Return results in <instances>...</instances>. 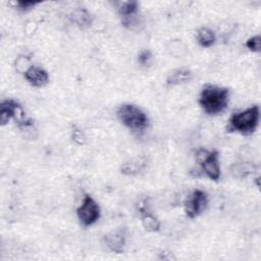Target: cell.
<instances>
[{
	"label": "cell",
	"mask_w": 261,
	"mask_h": 261,
	"mask_svg": "<svg viewBox=\"0 0 261 261\" xmlns=\"http://www.w3.org/2000/svg\"><path fill=\"white\" fill-rule=\"evenodd\" d=\"M228 97V89L215 85H206L200 93L199 104L207 114L214 115L226 108Z\"/></svg>",
	"instance_id": "cell-1"
},
{
	"label": "cell",
	"mask_w": 261,
	"mask_h": 261,
	"mask_svg": "<svg viewBox=\"0 0 261 261\" xmlns=\"http://www.w3.org/2000/svg\"><path fill=\"white\" fill-rule=\"evenodd\" d=\"M260 109L254 105L246 110L233 113L228 121V130L238 132L243 135H250L255 132L259 123Z\"/></svg>",
	"instance_id": "cell-2"
},
{
	"label": "cell",
	"mask_w": 261,
	"mask_h": 261,
	"mask_svg": "<svg viewBox=\"0 0 261 261\" xmlns=\"http://www.w3.org/2000/svg\"><path fill=\"white\" fill-rule=\"evenodd\" d=\"M116 114L122 124L133 130H143L147 127L149 122L146 113L133 104H123L119 106Z\"/></svg>",
	"instance_id": "cell-3"
},
{
	"label": "cell",
	"mask_w": 261,
	"mask_h": 261,
	"mask_svg": "<svg viewBox=\"0 0 261 261\" xmlns=\"http://www.w3.org/2000/svg\"><path fill=\"white\" fill-rule=\"evenodd\" d=\"M196 161L202 168V171L212 180H218L220 177L219 155L217 151H208L200 149L196 153Z\"/></svg>",
	"instance_id": "cell-4"
},
{
	"label": "cell",
	"mask_w": 261,
	"mask_h": 261,
	"mask_svg": "<svg viewBox=\"0 0 261 261\" xmlns=\"http://www.w3.org/2000/svg\"><path fill=\"white\" fill-rule=\"evenodd\" d=\"M76 215L84 226H90L100 218V207L91 196L86 195L76 209Z\"/></svg>",
	"instance_id": "cell-5"
},
{
	"label": "cell",
	"mask_w": 261,
	"mask_h": 261,
	"mask_svg": "<svg viewBox=\"0 0 261 261\" xmlns=\"http://www.w3.org/2000/svg\"><path fill=\"white\" fill-rule=\"evenodd\" d=\"M12 118L17 119L21 123L22 126L32 122L31 120H28L24 118V113H23L20 105L16 101H14L12 99L2 101V103L0 105L1 125H5Z\"/></svg>",
	"instance_id": "cell-6"
},
{
	"label": "cell",
	"mask_w": 261,
	"mask_h": 261,
	"mask_svg": "<svg viewBox=\"0 0 261 261\" xmlns=\"http://www.w3.org/2000/svg\"><path fill=\"white\" fill-rule=\"evenodd\" d=\"M208 204L207 194L202 190L194 191L185 204V212L189 218H195L201 214Z\"/></svg>",
	"instance_id": "cell-7"
},
{
	"label": "cell",
	"mask_w": 261,
	"mask_h": 261,
	"mask_svg": "<svg viewBox=\"0 0 261 261\" xmlns=\"http://www.w3.org/2000/svg\"><path fill=\"white\" fill-rule=\"evenodd\" d=\"M138 6L139 4L137 1H120L116 3L117 12L122 17V23L124 25L134 23V18L137 14Z\"/></svg>",
	"instance_id": "cell-8"
},
{
	"label": "cell",
	"mask_w": 261,
	"mask_h": 261,
	"mask_svg": "<svg viewBox=\"0 0 261 261\" xmlns=\"http://www.w3.org/2000/svg\"><path fill=\"white\" fill-rule=\"evenodd\" d=\"M24 79L34 87H44L49 82V74L48 72L38 66L32 65L25 72Z\"/></svg>",
	"instance_id": "cell-9"
},
{
	"label": "cell",
	"mask_w": 261,
	"mask_h": 261,
	"mask_svg": "<svg viewBox=\"0 0 261 261\" xmlns=\"http://www.w3.org/2000/svg\"><path fill=\"white\" fill-rule=\"evenodd\" d=\"M104 242L112 252L120 254L123 252L125 244V234L122 229L112 230L104 236Z\"/></svg>",
	"instance_id": "cell-10"
},
{
	"label": "cell",
	"mask_w": 261,
	"mask_h": 261,
	"mask_svg": "<svg viewBox=\"0 0 261 261\" xmlns=\"http://www.w3.org/2000/svg\"><path fill=\"white\" fill-rule=\"evenodd\" d=\"M192 77L193 73L189 68L180 67L170 72V74L167 76L166 83L168 85H180L190 82Z\"/></svg>",
	"instance_id": "cell-11"
},
{
	"label": "cell",
	"mask_w": 261,
	"mask_h": 261,
	"mask_svg": "<svg viewBox=\"0 0 261 261\" xmlns=\"http://www.w3.org/2000/svg\"><path fill=\"white\" fill-rule=\"evenodd\" d=\"M196 38H197V41L200 44V46H202L204 48L211 47L215 43V40H216L215 33L211 29L205 28V27L200 28L197 31Z\"/></svg>",
	"instance_id": "cell-12"
},
{
	"label": "cell",
	"mask_w": 261,
	"mask_h": 261,
	"mask_svg": "<svg viewBox=\"0 0 261 261\" xmlns=\"http://www.w3.org/2000/svg\"><path fill=\"white\" fill-rule=\"evenodd\" d=\"M141 217L143 227L148 231H158L160 229V221L150 212H142Z\"/></svg>",
	"instance_id": "cell-13"
},
{
	"label": "cell",
	"mask_w": 261,
	"mask_h": 261,
	"mask_svg": "<svg viewBox=\"0 0 261 261\" xmlns=\"http://www.w3.org/2000/svg\"><path fill=\"white\" fill-rule=\"evenodd\" d=\"M73 20L81 28H86L91 24V15L86 9H77L73 12Z\"/></svg>",
	"instance_id": "cell-14"
},
{
	"label": "cell",
	"mask_w": 261,
	"mask_h": 261,
	"mask_svg": "<svg viewBox=\"0 0 261 261\" xmlns=\"http://www.w3.org/2000/svg\"><path fill=\"white\" fill-rule=\"evenodd\" d=\"M168 52L173 55L174 57H180L186 53V46L182 42L176 40V41H172L169 43L168 47Z\"/></svg>",
	"instance_id": "cell-15"
},
{
	"label": "cell",
	"mask_w": 261,
	"mask_h": 261,
	"mask_svg": "<svg viewBox=\"0 0 261 261\" xmlns=\"http://www.w3.org/2000/svg\"><path fill=\"white\" fill-rule=\"evenodd\" d=\"M31 66H32L31 60H30V58L27 57V56L21 55V56L17 57V59L15 60V69H16L18 72H20V73H23V74H24V72H25Z\"/></svg>",
	"instance_id": "cell-16"
},
{
	"label": "cell",
	"mask_w": 261,
	"mask_h": 261,
	"mask_svg": "<svg viewBox=\"0 0 261 261\" xmlns=\"http://www.w3.org/2000/svg\"><path fill=\"white\" fill-rule=\"evenodd\" d=\"M246 47L253 51V52H259L261 48V38L259 35L251 37L247 42H246Z\"/></svg>",
	"instance_id": "cell-17"
},
{
	"label": "cell",
	"mask_w": 261,
	"mask_h": 261,
	"mask_svg": "<svg viewBox=\"0 0 261 261\" xmlns=\"http://www.w3.org/2000/svg\"><path fill=\"white\" fill-rule=\"evenodd\" d=\"M250 169L245 164H234L231 167V172L236 177H243L249 173Z\"/></svg>",
	"instance_id": "cell-18"
},
{
	"label": "cell",
	"mask_w": 261,
	"mask_h": 261,
	"mask_svg": "<svg viewBox=\"0 0 261 261\" xmlns=\"http://www.w3.org/2000/svg\"><path fill=\"white\" fill-rule=\"evenodd\" d=\"M138 61L140 64L147 66L150 65L151 61H152V53L149 50H143L138 57Z\"/></svg>",
	"instance_id": "cell-19"
},
{
	"label": "cell",
	"mask_w": 261,
	"mask_h": 261,
	"mask_svg": "<svg viewBox=\"0 0 261 261\" xmlns=\"http://www.w3.org/2000/svg\"><path fill=\"white\" fill-rule=\"evenodd\" d=\"M16 6L19 10L21 11H28L30 9H32L34 6H36L37 4H39V2H35V1H17Z\"/></svg>",
	"instance_id": "cell-20"
},
{
	"label": "cell",
	"mask_w": 261,
	"mask_h": 261,
	"mask_svg": "<svg viewBox=\"0 0 261 261\" xmlns=\"http://www.w3.org/2000/svg\"><path fill=\"white\" fill-rule=\"evenodd\" d=\"M72 138L73 140L79 143V144H84L85 143V137L83 135V133L80 130V129H75L73 132V135H72Z\"/></svg>",
	"instance_id": "cell-21"
}]
</instances>
